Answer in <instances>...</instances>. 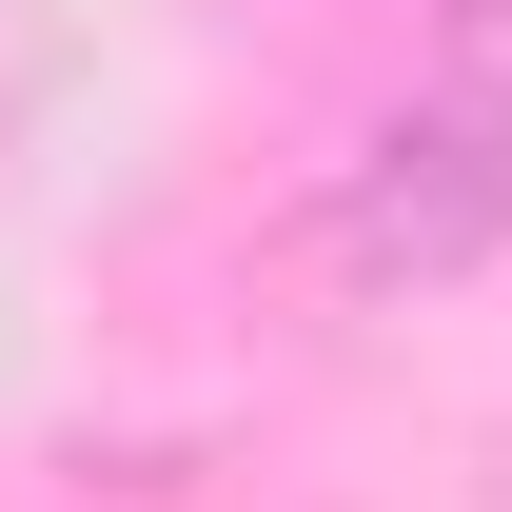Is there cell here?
Returning <instances> with one entry per match:
<instances>
[{
  "mask_svg": "<svg viewBox=\"0 0 512 512\" xmlns=\"http://www.w3.org/2000/svg\"><path fill=\"white\" fill-rule=\"evenodd\" d=\"M316 256L355 296H453V276H493L512 256V79L394 99V119L316 178Z\"/></svg>",
  "mask_w": 512,
  "mask_h": 512,
  "instance_id": "6da1fadb",
  "label": "cell"
},
{
  "mask_svg": "<svg viewBox=\"0 0 512 512\" xmlns=\"http://www.w3.org/2000/svg\"><path fill=\"white\" fill-rule=\"evenodd\" d=\"M414 20L453 40V79H512V0H414Z\"/></svg>",
  "mask_w": 512,
  "mask_h": 512,
  "instance_id": "7a4b0ae2",
  "label": "cell"
}]
</instances>
